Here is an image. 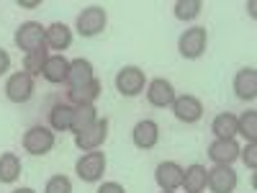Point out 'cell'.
<instances>
[{"label":"cell","mask_w":257,"mask_h":193,"mask_svg":"<svg viewBox=\"0 0 257 193\" xmlns=\"http://www.w3.org/2000/svg\"><path fill=\"white\" fill-rule=\"evenodd\" d=\"M203 11V3L201 0H178V3L173 6V13L178 21H193V18H198Z\"/></svg>","instance_id":"cell-26"},{"label":"cell","mask_w":257,"mask_h":193,"mask_svg":"<svg viewBox=\"0 0 257 193\" xmlns=\"http://www.w3.org/2000/svg\"><path fill=\"white\" fill-rule=\"evenodd\" d=\"M95 193H126V188H123L121 183H113V180H111V183H103Z\"/></svg>","instance_id":"cell-30"},{"label":"cell","mask_w":257,"mask_h":193,"mask_svg":"<svg viewBox=\"0 0 257 193\" xmlns=\"http://www.w3.org/2000/svg\"><path fill=\"white\" fill-rule=\"evenodd\" d=\"M237 134H242L247 142H257V111H244L237 116Z\"/></svg>","instance_id":"cell-27"},{"label":"cell","mask_w":257,"mask_h":193,"mask_svg":"<svg viewBox=\"0 0 257 193\" xmlns=\"http://www.w3.org/2000/svg\"><path fill=\"white\" fill-rule=\"evenodd\" d=\"M75 173L82 183H98L105 173V155L98 152V149H93V152H85L77 165H75Z\"/></svg>","instance_id":"cell-5"},{"label":"cell","mask_w":257,"mask_h":193,"mask_svg":"<svg viewBox=\"0 0 257 193\" xmlns=\"http://www.w3.org/2000/svg\"><path fill=\"white\" fill-rule=\"evenodd\" d=\"M44 193H72V180L67 175H52L44 185Z\"/></svg>","instance_id":"cell-28"},{"label":"cell","mask_w":257,"mask_h":193,"mask_svg":"<svg viewBox=\"0 0 257 193\" xmlns=\"http://www.w3.org/2000/svg\"><path fill=\"white\" fill-rule=\"evenodd\" d=\"M67 70H70V59H64L62 54H49L44 70H41V75H44L47 82L57 85V82H64L67 80Z\"/></svg>","instance_id":"cell-20"},{"label":"cell","mask_w":257,"mask_h":193,"mask_svg":"<svg viewBox=\"0 0 257 193\" xmlns=\"http://www.w3.org/2000/svg\"><path fill=\"white\" fill-rule=\"evenodd\" d=\"M49 119V129L52 132H70L72 129V119H75V106L70 103H54L47 111Z\"/></svg>","instance_id":"cell-18"},{"label":"cell","mask_w":257,"mask_h":193,"mask_svg":"<svg viewBox=\"0 0 257 193\" xmlns=\"http://www.w3.org/2000/svg\"><path fill=\"white\" fill-rule=\"evenodd\" d=\"M54 144H57V137H54V132L49 126L36 124V126L26 129V134H24V149L34 157H41V155L52 152Z\"/></svg>","instance_id":"cell-1"},{"label":"cell","mask_w":257,"mask_h":193,"mask_svg":"<svg viewBox=\"0 0 257 193\" xmlns=\"http://www.w3.org/2000/svg\"><path fill=\"white\" fill-rule=\"evenodd\" d=\"M132 139H134V147H139V149H152V147L160 142V126H157V121L142 119V121L134 126Z\"/></svg>","instance_id":"cell-16"},{"label":"cell","mask_w":257,"mask_h":193,"mask_svg":"<svg viewBox=\"0 0 257 193\" xmlns=\"http://www.w3.org/2000/svg\"><path fill=\"white\" fill-rule=\"evenodd\" d=\"M47 59H49V49L47 47H41L36 52H29L24 57V72L31 75V77H39L41 70H44V64H47Z\"/></svg>","instance_id":"cell-24"},{"label":"cell","mask_w":257,"mask_h":193,"mask_svg":"<svg viewBox=\"0 0 257 193\" xmlns=\"http://www.w3.org/2000/svg\"><path fill=\"white\" fill-rule=\"evenodd\" d=\"M237 116L234 114H219V116H213V121H211V132H213V137L216 139H234L237 137Z\"/></svg>","instance_id":"cell-22"},{"label":"cell","mask_w":257,"mask_h":193,"mask_svg":"<svg viewBox=\"0 0 257 193\" xmlns=\"http://www.w3.org/2000/svg\"><path fill=\"white\" fill-rule=\"evenodd\" d=\"M11 70V54L6 49H0V75H6Z\"/></svg>","instance_id":"cell-31"},{"label":"cell","mask_w":257,"mask_h":193,"mask_svg":"<svg viewBox=\"0 0 257 193\" xmlns=\"http://www.w3.org/2000/svg\"><path fill=\"white\" fill-rule=\"evenodd\" d=\"M105 24H108V13H105V8H100V6H88V8H82V13L77 16L75 29H77L80 36L93 39V36H98V34L105 29Z\"/></svg>","instance_id":"cell-3"},{"label":"cell","mask_w":257,"mask_h":193,"mask_svg":"<svg viewBox=\"0 0 257 193\" xmlns=\"http://www.w3.org/2000/svg\"><path fill=\"white\" fill-rule=\"evenodd\" d=\"M173 114L183 124H196L203 116V103L196 95H175L173 101Z\"/></svg>","instance_id":"cell-10"},{"label":"cell","mask_w":257,"mask_h":193,"mask_svg":"<svg viewBox=\"0 0 257 193\" xmlns=\"http://www.w3.org/2000/svg\"><path fill=\"white\" fill-rule=\"evenodd\" d=\"M116 90L123 95V98H134L139 93H144V85H147V77H144V70L134 67V64H126L116 72Z\"/></svg>","instance_id":"cell-4"},{"label":"cell","mask_w":257,"mask_h":193,"mask_svg":"<svg viewBox=\"0 0 257 193\" xmlns=\"http://www.w3.org/2000/svg\"><path fill=\"white\" fill-rule=\"evenodd\" d=\"M44 29L47 26H41V24H36V21H26V24H21L18 29H16V47L18 49H24L26 54L29 52H36V49H41V47H47L44 44Z\"/></svg>","instance_id":"cell-6"},{"label":"cell","mask_w":257,"mask_h":193,"mask_svg":"<svg viewBox=\"0 0 257 193\" xmlns=\"http://www.w3.org/2000/svg\"><path fill=\"white\" fill-rule=\"evenodd\" d=\"M100 90H103L100 80H90V82L80 85V88H67V103L75 106V109L77 106H93L100 98Z\"/></svg>","instance_id":"cell-15"},{"label":"cell","mask_w":257,"mask_h":193,"mask_svg":"<svg viewBox=\"0 0 257 193\" xmlns=\"http://www.w3.org/2000/svg\"><path fill=\"white\" fill-rule=\"evenodd\" d=\"M239 144L234 139H213L208 144V160L213 165H231L234 160L239 157Z\"/></svg>","instance_id":"cell-12"},{"label":"cell","mask_w":257,"mask_h":193,"mask_svg":"<svg viewBox=\"0 0 257 193\" xmlns=\"http://www.w3.org/2000/svg\"><path fill=\"white\" fill-rule=\"evenodd\" d=\"M208 47V31L203 26H190L178 39V52L185 59H198Z\"/></svg>","instance_id":"cell-2"},{"label":"cell","mask_w":257,"mask_h":193,"mask_svg":"<svg viewBox=\"0 0 257 193\" xmlns=\"http://www.w3.org/2000/svg\"><path fill=\"white\" fill-rule=\"evenodd\" d=\"M34 77L26 75V72H13L8 80H6V98L11 103H29L34 98Z\"/></svg>","instance_id":"cell-7"},{"label":"cell","mask_w":257,"mask_h":193,"mask_svg":"<svg viewBox=\"0 0 257 193\" xmlns=\"http://www.w3.org/2000/svg\"><path fill=\"white\" fill-rule=\"evenodd\" d=\"M90 80H95V70H93V64L88 62V59H72L70 62V70H67V88H80V85H85V82H90Z\"/></svg>","instance_id":"cell-19"},{"label":"cell","mask_w":257,"mask_h":193,"mask_svg":"<svg viewBox=\"0 0 257 193\" xmlns=\"http://www.w3.org/2000/svg\"><path fill=\"white\" fill-rule=\"evenodd\" d=\"M234 95L239 101H254L257 98V70L244 67L234 75Z\"/></svg>","instance_id":"cell-17"},{"label":"cell","mask_w":257,"mask_h":193,"mask_svg":"<svg viewBox=\"0 0 257 193\" xmlns=\"http://www.w3.org/2000/svg\"><path fill=\"white\" fill-rule=\"evenodd\" d=\"M13 193H36V190H34V188H16Z\"/></svg>","instance_id":"cell-33"},{"label":"cell","mask_w":257,"mask_h":193,"mask_svg":"<svg viewBox=\"0 0 257 193\" xmlns=\"http://www.w3.org/2000/svg\"><path fill=\"white\" fill-rule=\"evenodd\" d=\"M105 139H108V119H95V124H90L85 132L75 134V144L77 149H82V152H93V149H98Z\"/></svg>","instance_id":"cell-8"},{"label":"cell","mask_w":257,"mask_h":193,"mask_svg":"<svg viewBox=\"0 0 257 193\" xmlns=\"http://www.w3.org/2000/svg\"><path fill=\"white\" fill-rule=\"evenodd\" d=\"M239 157H242V162H244L249 170H254V167H257V144L249 142L244 149H239Z\"/></svg>","instance_id":"cell-29"},{"label":"cell","mask_w":257,"mask_h":193,"mask_svg":"<svg viewBox=\"0 0 257 193\" xmlns=\"http://www.w3.org/2000/svg\"><path fill=\"white\" fill-rule=\"evenodd\" d=\"M239 178L237 173L231 170V165H216L208 170V178H206V185L211 188V193H234Z\"/></svg>","instance_id":"cell-9"},{"label":"cell","mask_w":257,"mask_h":193,"mask_svg":"<svg viewBox=\"0 0 257 193\" xmlns=\"http://www.w3.org/2000/svg\"><path fill=\"white\" fill-rule=\"evenodd\" d=\"M44 44L62 54L64 49H70V44H72V29L67 24H62V21H54V24H49L44 29Z\"/></svg>","instance_id":"cell-14"},{"label":"cell","mask_w":257,"mask_h":193,"mask_svg":"<svg viewBox=\"0 0 257 193\" xmlns=\"http://www.w3.org/2000/svg\"><path fill=\"white\" fill-rule=\"evenodd\" d=\"M155 180L162 190H178L183 185V167L173 160H167V162H160L155 167Z\"/></svg>","instance_id":"cell-13"},{"label":"cell","mask_w":257,"mask_h":193,"mask_svg":"<svg viewBox=\"0 0 257 193\" xmlns=\"http://www.w3.org/2000/svg\"><path fill=\"white\" fill-rule=\"evenodd\" d=\"M18 6L21 8H39L41 3H39V0H18Z\"/></svg>","instance_id":"cell-32"},{"label":"cell","mask_w":257,"mask_h":193,"mask_svg":"<svg viewBox=\"0 0 257 193\" xmlns=\"http://www.w3.org/2000/svg\"><path fill=\"white\" fill-rule=\"evenodd\" d=\"M162 193H175V190H162Z\"/></svg>","instance_id":"cell-34"},{"label":"cell","mask_w":257,"mask_h":193,"mask_svg":"<svg viewBox=\"0 0 257 193\" xmlns=\"http://www.w3.org/2000/svg\"><path fill=\"white\" fill-rule=\"evenodd\" d=\"M21 175V160L16 152L0 155V183H16Z\"/></svg>","instance_id":"cell-23"},{"label":"cell","mask_w":257,"mask_h":193,"mask_svg":"<svg viewBox=\"0 0 257 193\" xmlns=\"http://www.w3.org/2000/svg\"><path fill=\"white\" fill-rule=\"evenodd\" d=\"M95 119H98V109H95V106H77V109H75V119H72V132L75 134L85 132L90 124H95Z\"/></svg>","instance_id":"cell-25"},{"label":"cell","mask_w":257,"mask_h":193,"mask_svg":"<svg viewBox=\"0 0 257 193\" xmlns=\"http://www.w3.org/2000/svg\"><path fill=\"white\" fill-rule=\"evenodd\" d=\"M147 101H149V106H155V109H167V106H173V101H175L173 82L165 80V77H155L147 85Z\"/></svg>","instance_id":"cell-11"},{"label":"cell","mask_w":257,"mask_h":193,"mask_svg":"<svg viewBox=\"0 0 257 193\" xmlns=\"http://www.w3.org/2000/svg\"><path fill=\"white\" fill-rule=\"evenodd\" d=\"M206 178H208V170L196 162V165H190V167L183 170V185L180 188H185L188 193H203Z\"/></svg>","instance_id":"cell-21"}]
</instances>
